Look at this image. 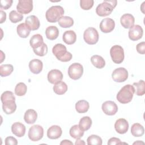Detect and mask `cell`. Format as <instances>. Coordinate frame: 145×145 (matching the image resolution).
<instances>
[{
    "mask_svg": "<svg viewBox=\"0 0 145 145\" xmlns=\"http://www.w3.org/2000/svg\"><path fill=\"white\" fill-rule=\"evenodd\" d=\"M83 73V67L79 63H74L71 64L68 69V75L73 80L80 79Z\"/></svg>",
    "mask_w": 145,
    "mask_h": 145,
    "instance_id": "obj_8",
    "label": "cell"
},
{
    "mask_svg": "<svg viewBox=\"0 0 145 145\" xmlns=\"http://www.w3.org/2000/svg\"><path fill=\"white\" fill-rule=\"evenodd\" d=\"M112 77L113 80L116 82H123L128 78V71L124 67L117 68L113 71Z\"/></svg>",
    "mask_w": 145,
    "mask_h": 145,
    "instance_id": "obj_9",
    "label": "cell"
},
{
    "mask_svg": "<svg viewBox=\"0 0 145 145\" xmlns=\"http://www.w3.org/2000/svg\"><path fill=\"white\" fill-rule=\"evenodd\" d=\"M44 135V129L39 125H35L31 126L28 131V136L29 139L33 142H37L42 139Z\"/></svg>",
    "mask_w": 145,
    "mask_h": 145,
    "instance_id": "obj_7",
    "label": "cell"
},
{
    "mask_svg": "<svg viewBox=\"0 0 145 145\" xmlns=\"http://www.w3.org/2000/svg\"><path fill=\"white\" fill-rule=\"evenodd\" d=\"M11 131L16 137H22L25 133V126L20 122H15L11 126Z\"/></svg>",
    "mask_w": 145,
    "mask_h": 145,
    "instance_id": "obj_19",
    "label": "cell"
},
{
    "mask_svg": "<svg viewBox=\"0 0 145 145\" xmlns=\"http://www.w3.org/2000/svg\"><path fill=\"white\" fill-rule=\"evenodd\" d=\"M2 109L3 112L7 114H10L15 112L16 109V104L15 101H11L2 104Z\"/></svg>",
    "mask_w": 145,
    "mask_h": 145,
    "instance_id": "obj_33",
    "label": "cell"
},
{
    "mask_svg": "<svg viewBox=\"0 0 145 145\" xmlns=\"http://www.w3.org/2000/svg\"><path fill=\"white\" fill-rule=\"evenodd\" d=\"M60 144H73V143L69 140H63L60 143Z\"/></svg>",
    "mask_w": 145,
    "mask_h": 145,
    "instance_id": "obj_47",
    "label": "cell"
},
{
    "mask_svg": "<svg viewBox=\"0 0 145 145\" xmlns=\"http://www.w3.org/2000/svg\"><path fill=\"white\" fill-rule=\"evenodd\" d=\"M25 23L32 31H35L39 28L40 25V20L35 15H30L26 18Z\"/></svg>",
    "mask_w": 145,
    "mask_h": 145,
    "instance_id": "obj_20",
    "label": "cell"
},
{
    "mask_svg": "<svg viewBox=\"0 0 145 145\" xmlns=\"http://www.w3.org/2000/svg\"><path fill=\"white\" fill-rule=\"evenodd\" d=\"M58 23L62 28H70L74 24V20L72 18L67 16H63L60 18L58 21Z\"/></svg>",
    "mask_w": 145,
    "mask_h": 145,
    "instance_id": "obj_31",
    "label": "cell"
},
{
    "mask_svg": "<svg viewBox=\"0 0 145 145\" xmlns=\"http://www.w3.org/2000/svg\"><path fill=\"white\" fill-rule=\"evenodd\" d=\"M101 108L103 112L108 116L114 115L118 111L117 104L112 101H106L103 103Z\"/></svg>",
    "mask_w": 145,
    "mask_h": 145,
    "instance_id": "obj_11",
    "label": "cell"
},
{
    "mask_svg": "<svg viewBox=\"0 0 145 145\" xmlns=\"http://www.w3.org/2000/svg\"><path fill=\"white\" fill-rule=\"evenodd\" d=\"M135 22L134 17L130 14H123L120 19V23L121 25L126 28H130L132 27Z\"/></svg>",
    "mask_w": 145,
    "mask_h": 145,
    "instance_id": "obj_16",
    "label": "cell"
},
{
    "mask_svg": "<svg viewBox=\"0 0 145 145\" xmlns=\"http://www.w3.org/2000/svg\"><path fill=\"white\" fill-rule=\"evenodd\" d=\"M92 125V120L88 116L83 117L79 121V126L80 129L84 131H87L91 127Z\"/></svg>",
    "mask_w": 145,
    "mask_h": 145,
    "instance_id": "obj_32",
    "label": "cell"
},
{
    "mask_svg": "<svg viewBox=\"0 0 145 145\" xmlns=\"http://www.w3.org/2000/svg\"><path fill=\"white\" fill-rule=\"evenodd\" d=\"M136 49L138 53L141 54H145V42L143 41L138 44L136 46Z\"/></svg>",
    "mask_w": 145,
    "mask_h": 145,
    "instance_id": "obj_43",
    "label": "cell"
},
{
    "mask_svg": "<svg viewBox=\"0 0 145 145\" xmlns=\"http://www.w3.org/2000/svg\"><path fill=\"white\" fill-rule=\"evenodd\" d=\"M134 86L131 84L124 86L117 93V100L121 104H127L130 103L135 93Z\"/></svg>",
    "mask_w": 145,
    "mask_h": 145,
    "instance_id": "obj_1",
    "label": "cell"
},
{
    "mask_svg": "<svg viewBox=\"0 0 145 145\" xmlns=\"http://www.w3.org/2000/svg\"><path fill=\"white\" fill-rule=\"evenodd\" d=\"M27 91V86L23 82L18 83L15 88V93L18 96H24Z\"/></svg>",
    "mask_w": 145,
    "mask_h": 145,
    "instance_id": "obj_37",
    "label": "cell"
},
{
    "mask_svg": "<svg viewBox=\"0 0 145 145\" xmlns=\"http://www.w3.org/2000/svg\"><path fill=\"white\" fill-rule=\"evenodd\" d=\"M64 12V9L62 6H53L46 11V19L50 23H56L63 16Z\"/></svg>",
    "mask_w": 145,
    "mask_h": 145,
    "instance_id": "obj_4",
    "label": "cell"
},
{
    "mask_svg": "<svg viewBox=\"0 0 145 145\" xmlns=\"http://www.w3.org/2000/svg\"><path fill=\"white\" fill-rule=\"evenodd\" d=\"M12 0H1L0 1V7L1 9L7 10L12 6Z\"/></svg>",
    "mask_w": 145,
    "mask_h": 145,
    "instance_id": "obj_42",
    "label": "cell"
},
{
    "mask_svg": "<svg viewBox=\"0 0 145 145\" xmlns=\"http://www.w3.org/2000/svg\"><path fill=\"white\" fill-rule=\"evenodd\" d=\"M133 86L136 87L135 92L137 96H142L145 93V83L143 80H140L137 83H134Z\"/></svg>",
    "mask_w": 145,
    "mask_h": 145,
    "instance_id": "obj_36",
    "label": "cell"
},
{
    "mask_svg": "<svg viewBox=\"0 0 145 145\" xmlns=\"http://www.w3.org/2000/svg\"><path fill=\"white\" fill-rule=\"evenodd\" d=\"M94 1L93 0H80V6L84 10H88L93 6Z\"/></svg>",
    "mask_w": 145,
    "mask_h": 145,
    "instance_id": "obj_41",
    "label": "cell"
},
{
    "mask_svg": "<svg viewBox=\"0 0 145 145\" xmlns=\"http://www.w3.org/2000/svg\"><path fill=\"white\" fill-rule=\"evenodd\" d=\"M99 33L93 27H88L83 33L84 41L89 45H94L99 41Z\"/></svg>",
    "mask_w": 145,
    "mask_h": 145,
    "instance_id": "obj_6",
    "label": "cell"
},
{
    "mask_svg": "<svg viewBox=\"0 0 145 145\" xmlns=\"http://www.w3.org/2000/svg\"><path fill=\"white\" fill-rule=\"evenodd\" d=\"M62 39L66 44L71 45L75 42L76 40V35L74 31H66L63 34Z\"/></svg>",
    "mask_w": 145,
    "mask_h": 145,
    "instance_id": "obj_21",
    "label": "cell"
},
{
    "mask_svg": "<svg viewBox=\"0 0 145 145\" xmlns=\"http://www.w3.org/2000/svg\"><path fill=\"white\" fill-rule=\"evenodd\" d=\"M14 67L12 65L5 64L0 66V75L5 77L10 75L13 71Z\"/></svg>",
    "mask_w": 145,
    "mask_h": 145,
    "instance_id": "obj_34",
    "label": "cell"
},
{
    "mask_svg": "<svg viewBox=\"0 0 145 145\" xmlns=\"http://www.w3.org/2000/svg\"><path fill=\"white\" fill-rule=\"evenodd\" d=\"M123 143L121 142V140L118 138H116V137H113L110 138L108 140V145H114V144H122Z\"/></svg>",
    "mask_w": 145,
    "mask_h": 145,
    "instance_id": "obj_45",
    "label": "cell"
},
{
    "mask_svg": "<svg viewBox=\"0 0 145 145\" xmlns=\"http://www.w3.org/2000/svg\"><path fill=\"white\" fill-rule=\"evenodd\" d=\"M117 1L116 0L104 1L99 4L96 8V13L100 16H106L109 15L113 9L116 7Z\"/></svg>",
    "mask_w": 145,
    "mask_h": 145,
    "instance_id": "obj_2",
    "label": "cell"
},
{
    "mask_svg": "<svg viewBox=\"0 0 145 145\" xmlns=\"http://www.w3.org/2000/svg\"><path fill=\"white\" fill-rule=\"evenodd\" d=\"M89 108V105L88 101L84 100H81L75 104V109L79 113H86Z\"/></svg>",
    "mask_w": 145,
    "mask_h": 145,
    "instance_id": "obj_27",
    "label": "cell"
},
{
    "mask_svg": "<svg viewBox=\"0 0 145 145\" xmlns=\"http://www.w3.org/2000/svg\"><path fill=\"white\" fill-rule=\"evenodd\" d=\"M131 133L135 137H142L144 133V127L139 123H135L131 126Z\"/></svg>",
    "mask_w": 145,
    "mask_h": 145,
    "instance_id": "obj_26",
    "label": "cell"
},
{
    "mask_svg": "<svg viewBox=\"0 0 145 145\" xmlns=\"http://www.w3.org/2000/svg\"><path fill=\"white\" fill-rule=\"evenodd\" d=\"M70 136L74 139H80L84 135V131L82 130L78 125H73L70 129Z\"/></svg>",
    "mask_w": 145,
    "mask_h": 145,
    "instance_id": "obj_28",
    "label": "cell"
},
{
    "mask_svg": "<svg viewBox=\"0 0 145 145\" xmlns=\"http://www.w3.org/2000/svg\"><path fill=\"white\" fill-rule=\"evenodd\" d=\"M53 91L57 95H63L67 91V86L64 82L60 81L54 84L53 86Z\"/></svg>",
    "mask_w": 145,
    "mask_h": 145,
    "instance_id": "obj_30",
    "label": "cell"
},
{
    "mask_svg": "<svg viewBox=\"0 0 145 145\" xmlns=\"http://www.w3.org/2000/svg\"><path fill=\"white\" fill-rule=\"evenodd\" d=\"M45 35L48 39L50 40H54L58 37L59 30L56 26H49L45 30Z\"/></svg>",
    "mask_w": 145,
    "mask_h": 145,
    "instance_id": "obj_24",
    "label": "cell"
},
{
    "mask_svg": "<svg viewBox=\"0 0 145 145\" xmlns=\"http://www.w3.org/2000/svg\"><path fill=\"white\" fill-rule=\"evenodd\" d=\"M63 78L62 72L57 69L50 70L48 74V80L52 84H56L61 81Z\"/></svg>",
    "mask_w": 145,
    "mask_h": 145,
    "instance_id": "obj_15",
    "label": "cell"
},
{
    "mask_svg": "<svg viewBox=\"0 0 145 145\" xmlns=\"http://www.w3.org/2000/svg\"><path fill=\"white\" fill-rule=\"evenodd\" d=\"M62 133V129L61 127L58 125H53L47 130V136L51 139H56L60 138Z\"/></svg>",
    "mask_w": 145,
    "mask_h": 145,
    "instance_id": "obj_17",
    "label": "cell"
},
{
    "mask_svg": "<svg viewBox=\"0 0 145 145\" xmlns=\"http://www.w3.org/2000/svg\"><path fill=\"white\" fill-rule=\"evenodd\" d=\"M91 61L92 65L97 69H103L105 65L104 59L99 55L92 56L91 58Z\"/></svg>",
    "mask_w": 145,
    "mask_h": 145,
    "instance_id": "obj_29",
    "label": "cell"
},
{
    "mask_svg": "<svg viewBox=\"0 0 145 145\" xmlns=\"http://www.w3.org/2000/svg\"><path fill=\"white\" fill-rule=\"evenodd\" d=\"M1 100L2 104L11 101H15V97L12 92L6 91L3 92L1 95Z\"/></svg>",
    "mask_w": 145,
    "mask_h": 145,
    "instance_id": "obj_35",
    "label": "cell"
},
{
    "mask_svg": "<svg viewBox=\"0 0 145 145\" xmlns=\"http://www.w3.org/2000/svg\"><path fill=\"white\" fill-rule=\"evenodd\" d=\"M42 62L38 59H32L29 63V68L31 72L35 74H38L42 70Z\"/></svg>",
    "mask_w": 145,
    "mask_h": 145,
    "instance_id": "obj_18",
    "label": "cell"
},
{
    "mask_svg": "<svg viewBox=\"0 0 145 145\" xmlns=\"http://www.w3.org/2000/svg\"><path fill=\"white\" fill-rule=\"evenodd\" d=\"M52 52L56 57L61 62L70 61L72 57L71 53L67 52L66 47L62 44H56L52 49Z\"/></svg>",
    "mask_w": 145,
    "mask_h": 145,
    "instance_id": "obj_3",
    "label": "cell"
},
{
    "mask_svg": "<svg viewBox=\"0 0 145 145\" xmlns=\"http://www.w3.org/2000/svg\"><path fill=\"white\" fill-rule=\"evenodd\" d=\"M114 128L118 133L120 134H125L129 130V123L124 118L118 119L115 122Z\"/></svg>",
    "mask_w": 145,
    "mask_h": 145,
    "instance_id": "obj_14",
    "label": "cell"
},
{
    "mask_svg": "<svg viewBox=\"0 0 145 145\" xmlns=\"http://www.w3.org/2000/svg\"><path fill=\"white\" fill-rule=\"evenodd\" d=\"M31 29L25 23L19 24L16 28V31L18 36L22 38H27L30 34Z\"/></svg>",
    "mask_w": 145,
    "mask_h": 145,
    "instance_id": "obj_23",
    "label": "cell"
},
{
    "mask_svg": "<svg viewBox=\"0 0 145 145\" xmlns=\"http://www.w3.org/2000/svg\"><path fill=\"white\" fill-rule=\"evenodd\" d=\"M18 144V141L16 138L13 137H7L5 139V144L6 145H16Z\"/></svg>",
    "mask_w": 145,
    "mask_h": 145,
    "instance_id": "obj_44",
    "label": "cell"
},
{
    "mask_svg": "<svg viewBox=\"0 0 145 145\" xmlns=\"http://www.w3.org/2000/svg\"><path fill=\"white\" fill-rule=\"evenodd\" d=\"M0 13H1L0 23H3L4 22H5V20L6 19V13L5 12L3 11L2 10L0 11Z\"/></svg>",
    "mask_w": 145,
    "mask_h": 145,
    "instance_id": "obj_46",
    "label": "cell"
},
{
    "mask_svg": "<svg viewBox=\"0 0 145 145\" xmlns=\"http://www.w3.org/2000/svg\"><path fill=\"white\" fill-rule=\"evenodd\" d=\"M85 142L83 140H80L79 139H77L75 143V144L77 145V144H85Z\"/></svg>",
    "mask_w": 145,
    "mask_h": 145,
    "instance_id": "obj_48",
    "label": "cell"
},
{
    "mask_svg": "<svg viewBox=\"0 0 145 145\" xmlns=\"http://www.w3.org/2000/svg\"><path fill=\"white\" fill-rule=\"evenodd\" d=\"M16 9L21 14H27L33 10V1L32 0H19Z\"/></svg>",
    "mask_w": 145,
    "mask_h": 145,
    "instance_id": "obj_10",
    "label": "cell"
},
{
    "mask_svg": "<svg viewBox=\"0 0 145 145\" xmlns=\"http://www.w3.org/2000/svg\"><path fill=\"white\" fill-rule=\"evenodd\" d=\"M143 30L139 25H134L129 31V37L132 41H137L142 37Z\"/></svg>",
    "mask_w": 145,
    "mask_h": 145,
    "instance_id": "obj_12",
    "label": "cell"
},
{
    "mask_svg": "<svg viewBox=\"0 0 145 145\" xmlns=\"http://www.w3.org/2000/svg\"><path fill=\"white\" fill-rule=\"evenodd\" d=\"M43 37L40 34H36L32 36L29 40V44L33 49H37L44 44Z\"/></svg>",
    "mask_w": 145,
    "mask_h": 145,
    "instance_id": "obj_25",
    "label": "cell"
},
{
    "mask_svg": "<svg viewBox=\"0 0 145 145\" xmlns=\"http://www.w3.org/2000/svg\"><path fill=\"white\" fill-rule=\"evenodd\" d=\"M110 54L112 60L114 63L120 64L123 61L125 58L124 50L120 45H113L110 50Z\"/></svg>",
    "mask_w": 145,
    "mask_h": 145,
    "instance_id": "obj_5",
    "label": "cell"
},
{
    "mask_svg": "<svg viewBox=\"0 0 145 145\" xmlns=\"http://www.w3.org/2000/svg\"><path fill=\"white\" fill-rule=\"evenodd\" d=\"M33 50L37 56L43 57L45 56L48 53V46L46 44L44 43L41 46L37 49H33Z\"/></svg>",
    "mask_w": 145,
    "mask_h": 145,
    "instance_id": "obj_40",
    "label": "cell"
},
{
    "mask_svg": "<svg viewBox=\"0 0 145 145\" xmlns=\"http://www.w3.org/2000/svg\"><path fill=\"white\" fill-rule=\"evenodd\" d=\"M23 15L15 10L11 11L9 14V19L13 23H16L20 22L23 20Z\"/></svg>",
    "mask_w": 145,
    "mask_h": 145,
    "instance_id": "obj_38",
    "label": "cell"
},
{
    "mask_svg": "<svg viewBox=\"0 0 145 145\" xmlns=\"http://www.w3.org/2000/svg\"><path fill=\"white\" fill-rule=\"evenodd\" d=\"M37 118V113L35 110L32 109H28L24 113V120L25 122L28 124L34 123L36 122Z\"/></svg>",
    "mask_w": 145,
    "mask_h": 145,
    "instance_id": "obj_22",
    "label": "cell"
},
{
    "mask_svg": "<svg viewBox=\"0 0 145 145\" xmlns=\"http://www.w3.org/2000/svg\"><path fill=\"white\" fill-rule=\"evenodd\" d=\"M88 145H101L103 143L102 139L97 135H91L87 139Z\"/></svg>",
    "mask_w": 145,
    "mask_h": 145,
    "instance_id": "obj_39",
    "label": "cell"
},
{
    "mask_svg": "<svg viewBox=\"0 0 145 145\" xmlns=\"http://www.w3.org/2000/svg\"><path fill=\"white\" fill-rule=\"evenodd\" d=\"M140 144V143H142V144H144V142H134V143H133V144Z\"/></svg>",
    "mask_w": 145,
    "mask_h": 145,
    "instance_id": "obj_49",
    "label": "cell"
},
{
    "mask_svg": "<svg viewBox=\"0 0 145 145\" xmlns=\"http://www.w3.org/2000/svg\"><path fill=\"white\" fill-rule=\"evenodd\" d=\"M114 27L115 22L111 18H104L100 23V29L103 33H109L114 29Z\"/></svg>",
    "mask_w": 145,
    "mask_h": 145,
    "instance_id": "obj_13",
    "label": "cell"
}]
</instances>
